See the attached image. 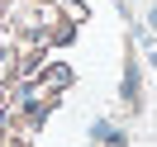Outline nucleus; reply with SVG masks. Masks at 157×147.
Wrapping results in <instances>:
<instances>
[{
    "label": "nucleus",
    "instance_id": "1",
    "mask_svg": "<svg viewBox=\"0 0 157 147\" xmlns=\"http://www.w3.org/2000/svg\"><path fill=\"white\" fill-rule=\"evenodd\" d=\"M124 142H128V133L114 128L109 119H95L90 123V147H124Z\"/></svg>",
    "mask_w": 157,
    "mask_h": 147
},
{
    "label": "nucleus",
    "instance_id": "2",
    "mask_svg": "<svg viewBox=\"0 0 157 147\" xmlns=\"http://www.w3.org/2000/svg\"><path fill=\"white\" fill-rule=\"evenodd\" d=\"M124 105H128V114L143 109V95H138V67H133V62H128V71H124Z\"/></svg>",
    "mask_w": 157,
    "mask_h": 147
},
{
    "label": "nucleus",
    "instance_id": "3",
    "mask_svg": "<svg viewBox=\"0 0 157 147\" xmlns=\"http://www.w3.org/2000/svg\"><path fill=\"white\" fill-rule=\"evenodd\" d=\"M147 29H157V5H147Z\"/></svg>",
    "mask_w": 157,
    "mask_h": 147
}]
</instances>
